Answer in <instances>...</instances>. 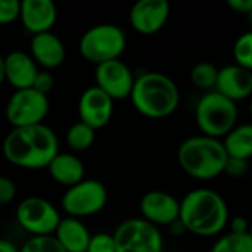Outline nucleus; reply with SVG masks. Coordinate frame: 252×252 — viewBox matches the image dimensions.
I'll use <instances>...</instances> for the list:
<instances>
[{
	"instance_id": "35",
	"label": "nucleus",
	"mask_w": 252,
	"mask_h": 252,
	"mask_svg": "<svg viewBox=\"0 0 252 252\" xmlns=\"http://www.w3.org/2000/svg\"><path fill=\"white\" fill-rule=\"evenodd\" d=\"M6 81L4 78V56L0 55V86Z\"/></svg>"
},
{
	"instance_id": "17",
	"label": "nucleus",
	"mask_w": 252,
	"mask_h": 252,
	"mask_svg": "<svg viewBox=\"0 0 252 252\" xmlns=\"http://www.w3.org/2000/svg\"><path fill=\"white\" fill-rule=\"evenodd\" d=\"M30 55L37 65H41L47 71L63 63L66 50L62 40L52 31H47L31 37Z\"/></svg>"
},
{
	"instance_id": "14",
	"label": "nucleus",
	"mask_w": 252,
	"mask_h": 252,
	"mask_svg": "<svg viewBox=\"0 0 252 252\" xmlns=\"http://www.w3.org/2000/svg\"><path fill=\"white\" fill-rule=\"evenodd\" d=\"M170 18V3L167 0H139L128 13L134 31L151 35L164 28Z\"/></svg>"
},
{
	"instance_id": "1",
	"label": "nucleus",
	"mask_w": 252,
	"mask_h": 252,
	"mask_svg": "<svg viewBox=\"0 0 252 252\" xmlns=\"http://www.w3.org/2000/svg\"><path fill=\"white\" fill-rule=\"evenodd\" d=\"M58 152V136L46 124L12 128L3 140L4 158L19 168H47Z\"/></svg>"
},
{
	"instance_id": "15",
	"label": "nucleus",
	"mask_w": 252,
	"mask_h": 252,
	"mask_svg": "<svg viewBox=\"0 0 252 252\" xmlns=\"http://www.w3.org/2000/svg\"><path fill=\"white\" fill-rule=\"evenodd\" d=\"M214 90L235 103L251 97L252 71L242 68L236 63L220 68Z\"/></svg>"
},
{
	"instance_id": "7",
	"label": "nucleus",
	"mask_w": 252,
	"mask_h": 252,
	"mask_svg": "<svg viewBox=\"0 0 252 252\" xmlns=\"http://www.w3.org/2000/svg\"><path fill=\"white\" fill-rule=\"evenodd\" d=\"M108 204L106 186L94 179H84L68 188L62 196L61 207L66 217L84 219L100 213Z\"/></svg>"
},
{
	"instance_id": "3",
	"label": "nucleus",
	"mask_w": 252,
	"mask_h": 252,
	"mask_svg": "<svg viewBox=\"0 0 252 252\" xmlns=\"http://www.w3.org/2000/svg\"><path fill=\"white\" fill-rule=\"evenodd\" d=\"M130 99L139 114L161 120L176 112L180 103V92L173 78L162 72L149 71L134 80Z\"/></svg>"
},
{
	"instance_id": "6",
	"label": "nucleus",
	"mask_w": 252,
	"mask_h": 252,
	"mask_svg": "<svg viewBox=\"0 0 252 252\" xmlns=\"http://www.w3.org/2000/svg\"><path fill=\"white\" fill-rule=\"evenodd\" d=\"M127 47L124 30L115 24L103 22L89 28L80 38L78 50L81 56L92 63H103L120 59Z\"/></svg>"
},
{
	"instance_id": "13",
	"label": "nucleus",
	"mask_w": 252,
	"mask_h": 252,
	"mask_svg": "<svg viewBox=\"0 0 252 252\" xmlns=\"http://www.w3.org/2000/svg\"><path fill=\"white\" fill-rule=\"evenodd\" d=\"M114 102L103 90L97 86L86 89L78 99V117L80 121L99 130L105 127L114 114Z\"/></svg>"
},
{
	"instance_id": "10",
	"label": "nucleus",
	"mask_w": 252,
	"mask_h": 252,
	"mask_svg": "<svg viewBox=\"0 0 252 252\" xmlns=\"http://www.w3.org/2000/svg\"><path fill=\"white\" fill-rule=\"evenodd\" d=\"M18 224L32 236H50L62 220L58 208L40 196H28L16 207Z\"/></svg>"
},
{
	"instance_id": "9",
	"label": "nucleus",
	"mask_w": 252,
	"mask_h": 252,
	"mask_svg": "<svg viewBox=\"0 0 252 252\" xmlns=\"http://www.w3.org/2000/svg\"><path fill=\"white\" fill-rule=\"evenodd\" d=\"M50 109L49 97L32 87L15 90L4 109L7 123L13 127H30L43 124Z\"/></svg>"
},
{
	"instance_id": "32",
	"label": "nucleus",
	"mask_w": 252,
	"mask_h": 252,
	"mask_svg": "<svg viewBox=\"0 0 252 252\" xmlns=\"http://www.w3.org/2000/svg\"><path fill=\"white\" fill-rule=\"evenodd\" d=\"M230 226V232L229 233H235V235H245L250 233V221L242 217V216H236L229 221Z\"/></svg>"
},
{
	"instance_id": "39",
	"label": "nucleus",
	"mask_w": 252,
	"mask_h": 252,
	"mask_svg": "<svg viewBox=\"0 0 252 252\" xmlns=\"http://www.w3.org/2000/svg\"><path fill=\"white\" fill-rule=\"evenodd\" d=\"M251 192H252V183H251Z\"/></svg>"
},
{
	"instance_id": "2",
	"label": "nucleus",
	"mask_w": 252,
	"mask_h": 252,
	"mask_svg": "<svg viewBox=\"0 0 252 252\" xmlns=\"http://www.w3.org/2000/svg\"><path fill=\"white\" fill-rule=\"evenodd\" d=\"M179 220L192 235L217 236L229 224V207L220 193L211 189H193L180 201Z\"/></svg>"
},
{
	"instance_id": "21",
	"label": "nucleus",
	"mask_w": 252,
	"mask_h": 252,
	"mask_svg": "<svg viewBox=\"0 0 252 252\" xmlns=\"http://www.w3.org/2000/svg\"><path fill=\"white\" fill-rule=\"evenodd\" d=\"M221 142L227 157L250 161L252 158V124L236 126Z\"/></svg>"
},
{
	"instance_id": "33",
	"label": "nucleus",
	"mask_w": 252,
	"mask_h": 252,
	"mask_svg": "<svg viewBox=\"0 0 252 252\" xmlns=\"http://www.w3.org/2000/svg\"><path fill=\"white\" fill-rule=\"evenodd\" d=\"M227 6L236 13L248 15L252 12V0H227Z\"/></svg>"
},
{
	"instance_id": "8",
	"label": "nucleus",
	"mask_w": 252,
	"mask_h": 252,
	"mask_svg": "<svg viewBox=\"0 0 252 252\" xmlns=\"http://www.w3.org/2000/svg\"><path fill=\"white\" fill-rule=\"evenodd\" d=\"M117 252H162L164 238L159 227L140 219L124 220L112 233Z\"/></svg>"
},
{
	"instance_id": "28",
	"label": "nucleus",
	"mask_w": 252,
	"mask_h": 252,
	"mask_svg": "<svg viewBox=\"0 0 252 252\" xmlns=\"http://www.w3.org/2000/svg\"><path fill=\"white\" fill-rule=\"evenodd\" d=\"M19 0H0V25H6L16 21L19 18Z\"/></svg>"
},
{
	"instance_id": "34",
	"label": "nucleus",
	"mask_w": 252,
	"mask_h": 252,
	"mask_svg": "<svg viewBox=\"0 0 252 252\" xmlns=\"http://www.w3.org/2000/svg\"><path fill=\"white\" fill-rule=\"evenodd\" d=\"M0 252H19V248L7 239H0Z\"/></svg>"
},
{
	"instance_id": "31",
	"label": "nucleus",
	"mask_w": 252,
	"mask_h": 252,
	"mask_svg": "<svg viewBox=\"0 0 252 252\" xmlns=\"http://www.w3.org/2000/svg\"><path fill=\"white\" fill-rule=\"evenodd\" d=\"M53 84H55V78L53 75L50 74V71H38L35 80H34V84H32V89L43 93V94H49V92L53 89Z\"/></svg>"
},
{
	"instance_id": "30",
	"label": "nucleus",
	"mask_w": 252,
	"mask_h": 252,
	"mask_svg": "<svg viewBox=\"0 0 252 252\" xmlns=\"http://www.w3.org/2000/svg\"><path fill=\"white\" fill-rule=\"evenodd\" d=\"M16 196V185L7 176L0 174V205L10 204Z\"/></svg>"
},
{
	"instance_id": "5",
	"label": "nucleus",
	"mask_w": 252,
	"mask_h": 252,
	"mask_svg": "<svg viewBox=\"0 0 252 252\" xmlns=\"http://www.w3.org/2000/svg\"><path fill=\"white\" fill-rule=\"evenodd\" d=\"M195 121L201 134L220 139L226 137L238 121V106L216 90L204 94L195 108Z\"/></svg>"
},
{
	"instance_id": "18",
	"label": "nucleus",
	"mask_w": 252,
	"mask_h": 252,
	"mask_svg": "<svg viewBox=\"0 0 252 252\" xmlns=\"http://www.w3.org/2000/svg\"><path fill=\"white\" fill-rule=\"evenodd\" d=\"M38 71V65L30 53L13 50L4 56V78L15 90L32 87Z\"/></svg>"
},
{
	"instance_id": "16",
	"label": "nucleus",
	"mask_w": 252,
	"mask_h": 252,
	"mask_svg": "<svg viewBox=\"0 0 252 252\" xmlns=\"http://www.w3.org/2000/svg\"><path fill=\"white\" fill-rule=\"evenodd\" d=\"M19 19L24 28L35 35L53 28L58 19V10L52 0H24L21 1Z\"/></svg>"
},
{
	"instance_id": "29",
	"label": "nucleus",
	"mask_w": 252,
	"mask_h": 252,
	"mask_svg": "<svg viewBox=\"0 0 252 252\" xmlns=\"http://www.w3.org/2000/svg\"><path fill=\"white\" fill-rule=\"evenodd\" d=\"M248 170H250L248 161L238 159V158H230L229 157L223 174H227L232 179H241V177H245L248 174Z\"/></svg>"
},
{
	"instance_id": "12",
	"label": "nucleus",
	"mask_w": 252,
	"mask_h": 252,
	"mask_svg": "<svg viewBox=\"0 0 252 252\" xmlns=\"http://www.w3.org/2000/svg\"><path fill=\"white\" fill-rule=\"evenodd\" d=\"M139 208L142 219L157 227L170 226L180 216V201L164 190L146 192L140 199Z\"/></svg>"
},
{
	"instance_id": "25",
	"label": "nucleus",
	"mask_w": 252,
	"mask_h": 252,
	"mask_svg": "<svg viewBox=\"0 0 252 252\" xmlns=\"http://www.w3.org/2000/svg\"><path fill=\"white\" fill-rule=\"evenodd\" d=\"M235 63L252 71V30L241 34L233 46Z\"/></svg>"
},
{
	"instance_id": "4",
	"label": "nucleus",
	"mask_w": 252,
	"mask_h": 252,
	"mask_svg": "<svg viewBox=\"0 0 252 252\" xmlns=\"http://www.w3.org/2000/svg\"><path fill=\"white\" fill-rule=\"evenodd\" d=\"M227 154L220 139L204 134L185 139L177 149L180 168L195 180H213L224 173Z\"/></svg>"
},
{
	"instance_id": "23",
	"label": "nucleus",
	"mask_w": 252,
	"mask_h": 252,
	"mask_svg": "<svg viewBox=\"0 0 252 252\" xmlns=\"http://www.w3.org/2000/svg\"><path fill=\"white\" fill-rule=\"evenodd\" d=\"M217 77L219 68L211 62H198L190 69V83L201 90H207V93L216 89Z\"/></svg>"
},
{
	"instance_id": "37",
	"label": "nucleus",
	"mask_w": 252,
	"mask_h": 252,
	"mask_svg": "<svg viewBox=\"0 0 252 252\" xmlns=\"http://www.w3.org/2000/svg\"><path fill=\"white\" fill-rule=\"evenodd\" d=\"M250 114H251V117H252V99H251V103H250Z\"/></svg>"
},
{
	"instance_id": "36",
	"label": "nucleus",
	"mask_w": 252,
	"mask_h": 252,
	"mask_svg": "<svg viewBox=\"0 0 252 252\" xmlns=\"http://www.w3.org/2000/svg\"><path fill=\"white\" fill-rule=\"evenodd\" d=\"M250 236L252 238V223H250Z\"/></svg>"
},
{
	"instance_id": "38",
	"label": "nucleus",
	"mask_w": 252,
	"mask_h": 252,
	"mask_svg": "<svg viewBox=\"0 0 252 252\" xmlns=\"http://www.w3.org/2000/svg\"><path fill=\"white\" fill-rule=\"evenodd\" d=\"M250 21H251V25H252V12L250 13Z\"/></svg>"
},
{
	"instance_id": "24",
	"label": "nucleus",
	"mask_w": 252,
	"mask_h": 252,
	"mask_svg": "<svg viewBox=\"0 0 252 252\" xmlns=\"http://www.w3.org/2000/svg\"><path fill=\"white\" fill-rule=\"evenodd\" d=\"M210 252H252V238L250 233H227L216 241Z\"/></svg>"
},
{
	"instance_id": "27",
	"label": "nucleus",
	"mask_w": 252,
	"mask_h": 252,
	"mask_svg": "<svg viewBox=\"0 0 252 252\" xmlns=\"http://www.w3.org/2000/svg\"><path fill=\"white\" fill-rule=\"evenodd\" d=\"M86 252H117L114 236L103 232L92 235Z\"/></svg>"
},
{
	"instance_id": "19",
	"label": "nucleus",
	"mask_w": 252,
	"mask_h": 252,
	"mask_svg": "<svg viewBox=\"0 0 252 252\" xmlns=\"http://www.w3.org/2000/svg\"><path fill=\"white\" fill-rule=\"evenodd\" d=\"M53 236L65 252H86L90 242V232L80 219L65 217L59 221Z\"/></svg>"
},
{
	"instance_id": "22",
	"label": "nucleus",
	"mask_w": 252,
	"mask_h": 252,
	"mask_svg": "<svg viewBox=\"0 0 252 252\" xmlns=\"http://www.w3.org/2000/svg\"><path fill=\"white\" fill-rule=\"evenodd\" d=\"M96 139V130L89 127L87 124L78 121L72 124L65 134V142L68 148H71L74 152H84L87 151Z\"/></svg>"
},
{
	"instance_id": "26",
	"label": "nucleus",
	"mask_w": 252,
	"mask_h": 252,
	"mask_svg": "<svg viewBox=\"0 0 252 252\" xmlns=\"http://www.w3.org/2000/svg\"><path fill=\"white\" fill-rule=\"evenodd\" d=\"M19 252H65L53 235L50 236H31Z\"/></svg>"
},
{
	"instance_id": "20",
	"label": "nucleus",
	"mask_w": 252,
	"mask_h": 252,
	"mask_svg": "<svg viewBox=\"0 0 252 252\" xmlns=\"http://www.w3.org/2000/svg\"><path fill=\"white\" fill-rule=\"evenodd\" d=\"M50 177L66 188H71L81 180H84V164L83 161L74 155V154H65V152H58L55 158L50 161L47 165Z\"/></svg>"
},
{
	"instance_id": "11",
	"label": "nucleus",
	"mask_w": 252,
	"mask_h": 252,
	"mask_svg": "<svg viewBox=\"0 0 252 252\" xmlns=\"http://www.w3.org/2000/svg\"><path fill=\"white\" fill-rule=\"evenodd\" d=\"M94 78L96 86L103 90L112 100H123L130 97L136 80L130 66L121 59H114L96 65Z\"/></svg>"
}]
</instances>
